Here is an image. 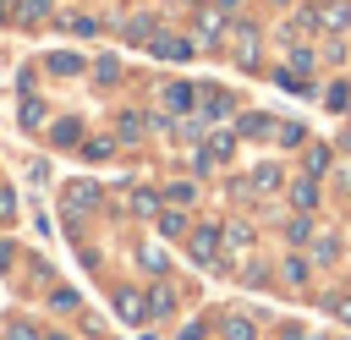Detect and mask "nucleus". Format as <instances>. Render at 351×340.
Here are the masks:
<instances>
[{
	"label": "nucleus",
	"mask_w": 351,
	"mask_h": 340,
	"mask_svg": "<svg viewBox=\"0 0 351 340\" xmlns=\"http://www.w3.org/2000/svg\"><path fill=\"white\" fill-rule=\"evenodd\" d=\"M60 208H66V214H93V208H99V186H93V181H66Z\"/></svg>",
	"instance_id": "1"
},
{
	"label": "nucleus",
	"mask_w": 351,
	"mask_h": 340,
	"mask_svg": "<svg viewBox=\"0 0 351 340\" xmlns=\"http://www.w3.org/2000/svg\"><path fill=\"white\" fill-rule=\"evenodd\" d=\"M219 241H225V236H219L214 225H197V230L186 236V252H192V263H214V258H219Z\"/></svg>",
	"instance_id": "2"
},
{
	"label": "nucleus",
	"mask_w": 351,
	"mask_h": 340,
	"mask_svg": "<svg viewBox=\"0 0 351 340\" xmlns=\"http://www.w3.org/2000/svg\"><path fill=\"white\" fill-rule=\"evenodd\" d=\"M110 302H115V313H121L126 324H143V318H148V296H143V291H132V285H115V296H110Z\"/></svg>",
	"instance_id": "3"
},
{
	"label": "nucleus",
	"mask_w": 351,
	"mask_h": 340,
	"mask_svg": "<svg viewBox=\"0 0 351 340\" xmlns=\"http://www.w3.org/2000/svg\"><path fill=\"white\" fill-rule=\"evenodd\" d=\"M159 104H165L170 115H186V110L197 104V88H192V82H165V88H159Z\"/></svg>",
	"instance_id": "4"
},
{
	"label": "nucleus",
	"mask_w": 351,
	"mask_h": 340,
	"mask_svg": "<svg viewBox=\"0 0 351 340\" xmlns=\"http://www.w3.org/2000/svg\"><path fill=\"white\" fill-rule=\"evenodd\" d=\"M197 99H203V110H197L203 121H225V115L236 110V99H230L225 88H197Z\"/></svg>",
	"instance_id": "5"
},
{
	"label": "nucleus",
	"mask_w": 351,
	"mask_h": 340,
	"mask_svg": "<svg viewBox=\"0 0 351 340\" xmlns=\"http://www.w3.org/2000/svg\"><path fill=\"white\" fill-rule=\"evenodd\" d=\"M148 49H154L159 60H186V55H192V44H186V38H170V33H154Z\"/></svg>",
	"instance_id": "6"
},
{
	"label": "nucleus",
	"mask_w": 351,
	"mask_h": 340,
	"mask_svg": "<svg viewBox=\"0 0 351 340\" xmlns=\"http://www.w3.org/2000/svg\"><path fill=\"white\" fill-rule=\"evenodd\" d=\"M318 197H324V192H318V175H302V181H291V203H296L302 214H313V208H318Z\"/></svg>",
	"instance_id": "7"
},
{
	"label": "nucleus",
	"mask_w": 351,
	"mask_h": 340,
	"mask_svg": "<svg viewBox=\"0 0 351 340\" xmlns=\"http://www.w3.org/2000/svg\"><path fill=\"white\" fill-rule=\"evenodd\" d=\"M236 60H241V66H258V27H252V22L236 27Z\"/></svg>",
	"instance_id": "8"
},
{
	"label": "nucleus",
	"mask_w": 351,
	"mask_h": 340,
	"mask_svg": "<svg viewBox=\"0 0 351 340\" xmlns=\"http://www.w3.org/2000/svg\"><path fill=\"white\" fill-rule=\"evenodd\" d=\"M219 33H225V11H214V5H208V11H197V38H203V44H214Z\"/></svg>",
	"instance_id": "9"
},
{
	"label": "nucleus",
	"mask_w": 351,
	"mask_h": 340,
	"mask_svg": "<svg viewBox=\"0 0 351 340\" xmlns=\"http://www.w3.org/2000/svg\"><path fill=\"white\" fill-rule=\"evenodd\" d=\"M44 66H49L55 77H77V71H82V55H71V49H55V55H44Z\"/></svg>",
	"instance_id": "10"
},
{
	"label": "nucleus",
	"mask_w": 351,
	"mask_h": 340,
	"mask_svg": "<svg viewBox=\"0 0 351 340\" xmlns=\"http://www.w3.org/2000/svg\"><path fill=\"white\" fill-rule=\"evenodd\" d=\"M247 181H252L258 192H280V186H285V175H280V165H258V170H252Z\"/></svg>",
	"instance_id": "11"
},
{
	"label": "nucleus",
	"mask_w": 351,
	"mask_h": 340,
	"mask_svg": "<svg viewBox=\"0 0 351 340\" xmlns=\"http://www.w3.org/2000/svg\"><path fill=\"white\" fill-rule=\"evenodd\" d=\"M159 208H165V197L154 186H132V214H159Z\"/></svg>",
	"instance_id": "12"
},
{
	"label": "nucleus",
	"mask_w": 351,
	"mask_h": 340,
	"mask_svg": "<svg viewBox=\"0 0 351 340\" xmlns=\"http://www.w3.org/2000/svg\"><path fill=\"white\" fill-rule=\"evenodd\" d=\"M170 313H176V291H170V285L148 291V318H170Z\"/></svg>",
	"instance_id": "13"
},
{
	"label": "nucleus",
	"mask_w": 351,
	"mask_h": 340,
	"mask_svg": "<svg viewBox=\"0 0 351 340\" xmlns=\"http://www.w3.org/2000/svg\"><path fill=\"white\" fill-rule=\"evenodd\" d=\"M219 236H225V247H230V252H247V247H252V225H241V219H236V225H225Z\"/></svg>",
	"instance_id": "14"
},
{
	"label": "nucleus",
	"mask_w": 351,
	"mask_h": 340,
	"mask_svg": "<svg viewBox=\"0 0 351 340\" xmlns=\"http://www.w3.org/2000/svg\"><path fill=\"white\" fill-rule=\"evenodd\" d=\"M225 340H258L252 318H247V313H230V318H225Z\"/></svg>",
	"instance_id": "15"
},
{
	"label": "nucleus",
	"mask_w": 351,
	"mask_h": 340,
	"mask_svg": "<svg viewBox=\"0 0 351 340\" xmlns=\"http://www.w3.org/2000/svg\"><path fill=\"white\" fill-rule=\"evenodd\" d=\"M302 165H307V175H324L329 170V143H307V159Z\"/></svg>",
	"instance_id": "16"
},
{
	"label": "nucleus",
	"mask_w": 351,
	"mask_h": 340,
	"mask_svg": "<svg viewBox=\"0 0 351 340\" xmlns=\"http://www.w3.org/2000/svg\"><path fill=\"white\" fill-rule=\"evenodd\" d=\"M159 230L165 236H186V214L181 208H159Z\"/></svg>",
	"instance_id": "17"
},
{
	"label": "nucleus",
	"mask_w": 351,
	"mask_h": 340,
	"mask_svg": "<svg viewBox=\"0 0 351 340\" xmlns=\"http://www.w3.org/2000/svg\"><path fill=\"white\" fill-rule=\"evenodd\" d=\"M154 33H159V27H148V16H143V11H137V16L126 22V38H132V44H148Z\"/></svg>",
	"instance_id": "18"
},
{
	"label": "nucleus",
	"mask_w": 351,
	"mask_h": 340,
	"mask_svg": "<svg viewBox=\"0 0 351 340\" xmlns=\"http://www.w3.org/2000/svg\"><path fill=\"white\" fill-rule=\"evenodd\" d=\"M49 137L66 148V143H77V137H82V121H55V126H49Z\"/></svg>",
	"instance_id": "19"
},
{
	"label": "nucleus",
	"mask_w": 351,
	"mask_h": 340,
	"mask_svg": "<svg viewBox=\"0 0 351 340\" xmlns=\"http://www.w3.org/2000/svg\"><path fill=\"white\" fill-rule=\"evenodd\" d=\"M115 148H121L115 137H88V143H82V154H88V159H110Z\"/></svg>",
	"instance_id": "20"
},
{
	"label": "nucleus",
	"mask_w": 351,
	"mask_h": 340,
	"mask_svg": "<svg viewBox=\"0 0 351 340\" xmlns=\"http://www.w3.org/2000/svg\"><path fill=\"white\" fill-rule=\"evenodd\" d=\"M280 280H285V285H307V263H302V258H285V263H280Z\"/></svg>",
	"instance_id": "21"
},
{
	"label": "nucleus",
	"mask_w": 351,
	"mask_h": 340,
	"mask_svg": "<svg viewBox=\"0 0 351 340\" xmlns=\"http://www.w3.org/2000/svg\"><path fill=\"white\" fill-rule=\"evenodd\" d=\"M324 27H351V5H346V0H335V5L324 11Z\"/></svg>",
	"instance_id": "22"
},
{
	"label": "nucleus",
	"mask_w": 351,
	"mask_h": 340,
	"mask_svg": "<svg viewBox=\"0 0 351 340\" xmlns=\"http://www.w3.org/2000/svg\"><path fill=\"white\" fill-rule=\"evenodd\" d=\"M137 263H143V269H154V274H165V269H170L159 247H137Z\"/></svg>",
	"instance_id": "23"
},
{
	"label": "nucleus",
	"mask_w": 351,
	"mask_h": 340,
	"mask_svg": "<svg viewBox=\"0 0 351 340\" xmlns=\"http://www.w3.org/2000/svg\"><path fill=\"white\" fill-rule=\"evenodd\" d=\"M49 307H55V313H77L82 296H77V291H49Z\"/></svg>",
	"instance_id": "24"
},
{
	"label": "nucleus",
	"mask_w": 351,
	"mask_h": 340,
	"mask_svg": "<svg viewBox=\"0 0 351 340\" xmlns=\"http://www.w3.org/2000/svg\"><path fill=\"white\" fill-rule=\"evenodd\" d=\"M143 132H148V121H143V115H121V137H126V143H137Z\"/></svg>",
	"instance_id": "25"
},
{
	"label": "nucleus",
	"mask_w": 351,
	"mask_h": 340,
	"mask_svg": "<svg viewBox=\"0 0 351 340\" xmlns=\"http://www.w3.org/2000/svg\"><path fill=\"white\" fill-rule=\"evenodd\" d=\"M203 148H208L214 159H230V148H236V137H230V132H219V137H208Z\"/></svg>",
	"instance_id": "26"
},
{
	"label": "nucleus",
	"mask_w": 351,
	"mask_h": 340,
	"mask_svg": "<svg viewBox=\"0 0 351 340\" xmlns=\"http://www.w3.org/2000/svg\"><path fill=\"white\" fill-rule=\"evenodd\" d=\"M324 313H335L340 324H351V296H324Z\"/></svg>",
	"instance_id": "27"
},
{
	"label": "nucleus",
	"mask_w": 351,
	"mask_h": 340,
	"mask_svg": "<svg viewBox=\"0 0 351 340\" xmlns=\"http://www.w3.org/2000/svg\"><path fill=\"white\" fill-rule=\"evenodd\" d=\"M269 132H274V126H269L263 115H247V121H241V137H269Z\"/></svg>",
	"instance_id": "28"
},
{
	"label": "nucleus",
	"mask_w": 351,
	"mask_h": 340,
	"mask_svg": "<svg viewBox=\"0 0 351 340\" xmlns=\"http://www.w3.org/2000/svg\"><path fill=\"white\" fill-rule=\"evenodd\" d=\"M165 192H170V203H181V208L197 197V186H192V181H176V186H165Z\"/></svg>",
	"instance_id": "29"
},
{
	"label": "nucleus",
	"mask_w": 351,
	"mask_h": 340,
	"mask_svg": "<svg viewBox=\"0 0 351 340\" xmlns=\"http://www.w3.org/2000/svg\"><path fill=\"white\" fill-rule=\"evenodd\" d=\"M44 11H49V0H22V5H16V16H22V22H38Z\"/></svg>",
	"instance_id": "30"
},
{
	"label": "nucleus",
	"mask_w": 351,
	"mask_h": 340,
	"mask_svg": "<svg viewBox=\"0 0 351 340\" xmlns=\"http://www.w3.org/2000/svg\"><path fill=\"white\" fill-rule=\"evenodd\" d=\"M291 71H302V77H307V71H313V49H302V44H296V49H291Z\"/></svg>",
	"instance_id": "31"
},
{
	"label": "nucleus",
	"mask_w": 351,
	"mask_h": 340,
	"mask_svg": "<svg viewBox=\"0 0 351 340\" xmlns=\"http://www.w3.org/2000/svg\"><path fill=\"white\" fill-rule=\"evenodd\" d=\"M274 137H280V143H307V132H302L296 121H285V126H274Z\"/></svg>",
	"instance_id": "32"
},
{
	"label": "nucleus",
	"mask_w": 351,
	"mask_h": 340,
	"mask_svg": "<svg viewBox=\"0 0 351 340\" xmlns=\"http://www.w3.org/2000/svg\"><path fill=\"white\" fill-rule=\"evenodd\" d=\"M324 99H329V110H346V99H351V88H346V82H335V88H329Z\"/></svg>",
	"instance_id": "33"
},
{
	"label": "nucleus",
	"mask_w": 351,
	"mask_h": 340,
	"mask_svg": "<svg viewBox=\"0 0 351 340\" xmlns=\"http://www.w3.org/2000/svg\"><path fill=\"white\" fill-rule=\"evenodd\" d=\"M38 121H44V104L27 99V104H22V126H38Z\"/></svg>",
	"instance_id": "34"
},
{
	"label": "nucleus",
	"mask_w": 351,
	"mask_h": 340,
	"mask_svg": "<svg viewBox=\"0 0 351 340\" xmlns=\"http://www.w3.org/2000/svg\"><path fill=\"white\" fill-rule=\"evenodd\" d=\"M285 241H291V247H296V241H307V219H302V214L285 225Z\"/></svg>",
	"instance_id": "35"
},
{
	"label": "nucleus",
	"mask_w": 351,
	"mask_h": 340,
	"mask_svg": "<svg viewBox=\"0 0 351 340\" xmlns=\"http://www.w3.org/2000/svg\"><path fill=\"white\" fill-rule=\"evenodd\" d=\"M0 219H16V192L0 186Z\"/></svg>",
	"instance_id": "36"
},
{
	"label": "nucleus",
	"mask_w": 351,
	"mask_h": 340,
	"mask_svg": "<svg viewBox=\"0 0 351 340\" xmlns=\"http://www.w3.org/2000/svg\"><path fill=\"white\" fill-rule=\"evenodd\" d=\"M115 71H121V66H115V60H110V55H104V60H99V66H93V77H99V82H115Z\"/></svg>",
	"instance_id": "37"
},
{
	"label": "nucleus",
	"mask_w": 351,
	"mask_h": 340,
	"mask_svg": "<svg viewBox=\"0 0 351 340\" xmlns=\"http://www.w3.org/2000/svg\"><path fill=\"white\" fill-rule=\"evenodd\" d=\"M241 285H269V269H263V263H247V280H241Z\"/></svg>",
	"instance_id": "38"
},
{
	"label": "nucleus",
	"mask_w": 351,
	"mask_h": 340,
	"mask_svg": "<svg viewBox=\"0 0 351 340\" xmlns=\"http://www.w3.org/2000/svg\"><path fill=\"white\" fill-rule=\"evenodd\" d=\"M11 340H38V335H33L27 324H11Z\"/></svg>",
	"instance_id": "39"
},
{
	"label": "nucleus",
	"mask_w": 351,
	"mask_h": 340,
	"mask_svg": "<svg viewBox=\"0 0 351 340\" xmlns=\"http://www.w3.org/2000/svg\"><path fill=\"white\" fill-rule=\"evenodd\" d=\"M335 181H340V186L351 192V165H340V170H335Z\"/></svg>",
	"instance_id": "40"
},
{
	"label": "nucleus",
	"mask_w": 351,
	"mask_h": 340,
	"mask_svg": "<svg viewBox=\"0 0 351 340\" xmlns=\"http://www.w3.org/2000/svg\"><path fill=\"white\" fill-rule=\"evenodd\" d=\"M181 340H203V329H197V324H186V329H181Z\"/></svg>",
	"instance_id": "41"
},
{
	"label": "nucleus",
	"mask_w": 351,
	"mask_h": 340,
	"mask_svg": "<svg viewBox=\"0 0 351 340\" xmlns=\"http://www.w3.org/2000/svg\"><path fill=\"white\" fill-rule=\"evenodd\" d=\"M49 340H66V335H49Z\"/></svg>",
	"instance_id": "42"
},
{
	"label": "nucleus",
	"mask_w": 351,
	"mask_h": 340,
	"mask_svg": "<svg viewBox=\"0 0 351 340\" xmlns=\"http://www.w3.org/2000/svg\"><path fill=\"white\" fill-rule=\"evenodd\" d=\"M274 5H291V0H274Z\"/></svg>",
	"instance_id": "43"
}]
</instances>
